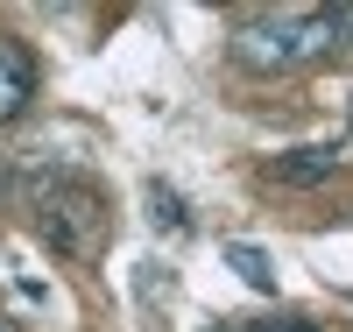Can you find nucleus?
Here are the masks:
<instances>
[{
    "label": "nucleus",
    "instance_id": "obj_1",
    "mask_svg": "<svg viewBox=\"0 0 353 332\" xmlns=\"http://www.w3.org/2000/svg\"><path fill=\"white\" fill-rule=\"evenodd\" d=\"M226 50H233V64H241V71H254V78H283V71L318 64L325 50H339V36H332V14H325V8H318V14H304V8H276V14L241 21Z\"/></svg>",
    "mask_w": 353,
    "mask_h": 332
},
{
    "label": "nucleus",
    "instance_id": "obj_2",
    "mask_svg": "<svg viewBox=\"0 0 353 332\" xmlns=\"http://www.w3.org/2000/svg\"><path fill=\"white\" fill-rule=\"evenodd\" d=\"M36 233L43 248H57L64 262H92L106 248V198L85 177H50L36 191Z\"/></svg>",
    "mask_w": 353,
    "mask_h": 332
},
{
    "label": "nucleus",
    "instance_id": "obj_3",
    "mask_svg": "<svg viewBox=\"0 0 353 332\" xmlns=\"http://www.w3.org/2000/svg\"><path fill=\"white\" fill-rule=\"evenodd\" d=\"M346 163L339 141H304V148H283V156H269V184L283 191H311V184H332Z\"/></svg>",
    "mask_w": 353,
    "mask_h": 332
},
{
    "label": "nucleus",
    "instance_id": "obj_4",
    "mask_svg": "<svg viewBox=\"0 0 353 332\" xmlns=\"http://www.w3.org/2000/svg\"><path fill=\"white\" fill-rule=\"evenodd\" d=\"M28 99H36V50L21 36H0V128L21 120Z\"/></svg>",
    "mask_w": 353,
    "mask_h": 332
},
{
    "label": "nucleus",
    "instance_id": "obj_5",
    "mask_svg": "<svg viewBox=\"0 0 353 332\" xmlns=\"http://www.w3.org/2000/svg\"><path fill=\"white\" fill-rule=\"evenodd\" d=\"M226 268H233V276H241L248 290H261V297L276 290V262L261 255V248H248V240H226Z\"/></svg>",
    "mask_w": 353,
    "mask_h": 332
},
{
    "label": "nucleus",
    "instance_id": "obj_6",
    "mask_svg": "<svg viewBox=\"0 0 353 332\" xmlns=\"http://www.w3.org/2000/svg\"><path fill=\"white\" fill-rule=\"evenodd\" d=\"M149 219L163 233H191V213H184V198H176L170 184H149Z\"/></svg>",
    "mask_w": 353,
    "mask_h": 332
},
{
    "label": "nucleus",
    "instance_id": "obj_7",
    "mask_svg": "<svg viewBox=\"0 0 353 332\" xmlns=\"http://www.w3.org/2000/svg\"><path fill=\"white\" fill-rule=\"evenodd\" d=\"M226 332H318L311 318H261V325H226Z\"/></svg>",
    "mask_w": 353,
    "mask_h": 332
},
{
    "label": "nucleus",
    "instance_id": "obj_8",
    "mask_svg": "<svg viewBox=\"0 0 353 332\" xmlns=\"http://www.w3.org/2000/svg\"><path fill=\"white\" fill-rule=\"evenodd\" d=\"M325 14H332V36H339V43H353V8H325Z\"/></svg>",
    "mask_w": 353,
    "mask_h": 332
},
{
    "label": "nucleus",
    "instance_id": "obj_9",
    "mask_svg": "<svg viewBox=\"0 0 353 332\" xmlns=\"http://www.w3.org/2000/svg\"><path fill=\"white\" fill-rule=\"evenodd\" d=\"M0 332H21V325H14V318H0Z\"/></svg>",
    "mask_w": 353,
    "mask_h": 332
}]
</instances>
